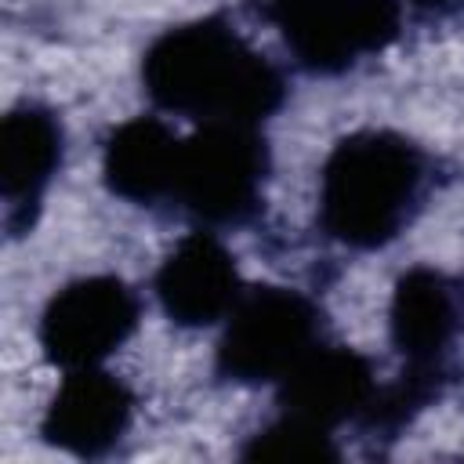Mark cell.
<instances>
[{"label":"cell","instance_id":"11","mask_svg":"<svg viewBox=\"0 0 464 464\" xmlns=\"http://www.w3.org/2000/svg\"><path fill=\"white\" fill-rule=\"evenodd\" d=\"M457 330V301L435 268H410L392 294V341L410 366H439Z\"/></svg>","mask_w":464,"mask_h":464},{"label":"cell","instance_id":"4","mask_svg":"<svg viewBox=\"0 0 464 464\" xmlns=\"http://www.w3.org/2000/svg\"><path fill=\"white\" fill-rule=\"evenodd\" d=\"M268 18L312 72H341L399 33L395 0H268Z\"/></svg>","mask_w":464,"mask_h":464},{"label":"cell","instance_id":"14","mask_svg":"<svg viewBox=\"0 0 464 464\" xmlns=\"http://www.w3.org/2000/svg\"><path fill=\"white\" fill-rule=\"evenodd\" d=\"M417 4H446V0H417Z\"/></svg>","mask_w":464,"mask_h":464},{"label":"cell","instance_id":"9","mask_svg":"<svg viewBox=\"0 0 464 464\" xmlns=\"http://www.w3.org/2000/svg\"><path fill=\"white\" fill-rule=\"evenodd\" d=\"M373 395L377 392H373L370 366L352 348H312L283 377L286 413L304 417L323 428H334L370 410Z\"/></svg>","mask_w":464,"mask_h":464},{"label":"cell","instance_id":"12","mask_svg":"<svg viewBox=\"0 0 464 464\" xmlns=\"http://www.w3.org/2000/svg\"><path fill=\"white\" fill-rule=\"evenodd\" d=\"M62 160V127L44 109H14L0 123V188L11 207H33Z\"/></svg>","mask_w":464,"mask_h":464},{"label":"cell","instance_id":"8","mask_svg":"<svg viewBox=\"0 0 464 464\" xmlns=\"http://www.w3.org/2000/svg\"><path fill=\"white\" fill-rule=\"evenodd\" d=\"M236 257L203 232L181 239L156 276L160 304L181 326H207L225 315L236 301Z\"/></svg>","mask_w":464,"mask_h":464},{"label":"cell","instance_id":"6","mask_svg":"<svg viewBox=\"0 0 464 464\" xmlns=\"http://www.w3.org/2000/svg\"><path fill=\"white\" fill-rule=\"evenodd\" d=\"M134 294L112 276H87L62 286L40 319L44 355L65 370H83L116 352L134 330Z\"/></svg>","mask_w":464,"mask_h":464},{"label":"cell","instance_id":"10","mask_svg":"<svg viewBox=\"0 0 464 464\" xmlns=\"http://www.w3.org/2000/svg\"><path fill=\"white\" fill-rule=\"evenodd\" d=\"M178 152L181 141H174L160 120H127L105 141V185L130 203H156L160 196H174Z\"/></svg>","mask_w":464,"mask_h":464},{"label":"cell","instance_id":"5","mask_svg":"<svg viewBox=\"0 0 464 464\" xmlns=\"http://www.w3.org/2000/svg\"><path fill=\"white\" fill-rule=\"evenodd\" d=\"M315 341V308L294 290L265 286L236 312L218 348V370L228 381L257 384L286 377Z\"/></svg>","mask_w":464,"mask_h":464},{"label":"cell","instance_id":"13","mask_svg":"<svg viewBox=\"0 0 464 464\" xmlns=\"http://www.w3.org/2000/svg\"><path fill=\"white\" fill-rule=\"evenodd\" d=\"M246 460H279V464H297V460H330L337 457V450L330 446V435L323 424H312L304 417L286 413L283 420H276L272 428L257 431L246 446H243Z\"/></svg>","mask_w":464,"mask_h":464},{"label":"cell","instance_id":"7","mask_svg":"<svg viewBox=\"0 0 464 464\" xmlns=\"http://www.w3.org/2000/svg\"><path fill=\"white\" fill-rule=\"evenodd\" d=\"M130 420V392L94 370H72L65 384L54 392L47 417H44V439L65 453L76 457H102L105 450L116 446Z\"/></svg>","mask_w":464,"mask_h":464},{"label":"cell","instance_id":"2","mask_svg":"<svg viewBox=\"0 0 464 464\" xmlns=\"http://www.w3.org/2000/svg\"><path fill=\"white\" fill-rule=\"evenodd\" d=\"M420 185L424 160L410 141L388 130L352 134L323 167V228L344 246H381L410 221Z\"/></svg>","mask_w":464,"mask_h":464},{"label":"cell","instance_id":"3","mask_svg":"<svg viewBox=\"0 0 464 464\" xmlns=\"http://www.w3.org/2000/svg\"><path fill=\"white\" fill-rule=\"evenodd\" d=\"M265 181V145L246 123H207L199 134L181 141L174 196L188 214L228 225L243 221Z\"/></svg>","mask_w":464,"mask_h":464},{"label":"cell","instance_id":"1","mask_svg":"<svg viewBox=\"0 0 464 464\" xmlns=\"http://www.w3.org/2000/svg\"><path fill=\"white\" fill-rule=\"evenodd\" d=\"M149 94L207 123H257L283 102L279 72L218 22L163 33L141 65Z\"/></svg>","mask_w":464,"mask_h":464}]
</instances>
